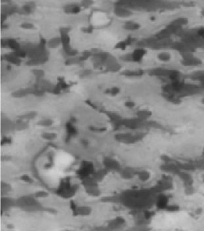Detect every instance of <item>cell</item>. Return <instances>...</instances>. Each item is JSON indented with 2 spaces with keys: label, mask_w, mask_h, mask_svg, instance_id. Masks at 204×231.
<instances>
[{
  "label": "cell",
  "mask_w": 204,
  "mask_h": 231,
  "mask_svg": "<svg viewBox=\"0 0 204 231\" xmlns=\"http://www.w3.org/2000/svg\"><path fill=\"white\" fill-rule=\"evenodd\" d=\"M192 219L188 213L180 209H161L151 217L150 231H189Z\"/></svg>",
  "instance_id": "obj_1"
},
{
  "label": "cell",
  "mask_w": 204,
  "mask_h": 231,
  "mask_svg": "<svg viewBox=\"0 0 204 231\" xmlns=\"http://www.w3.org/2000/svg\"><path fill=\"white\" fill-rule=\"evenodd\" d=\"M74 162L72 156L66 152H57L53 158V165L62 171L68 169Z\"/></svg>",
  "instance_id": "obj_2"
},
{
  "label": "cell",
  "mask_w": 204,
  "mask_h": 231,
  "mask_svg": "<svg viewBox=\"0 0 204 231\" xmlns=\"http://www.w3.org/2000/svg\"><path fill=\"white\" fill-rule=\"evenodd\" d=\"M45 177L51 182L57 183L66 177V172L55 166L52 165L47 169L44 173Z\"/></svg>",
  "instance_id": "obj_3"
},
{
  "label": "cell",
  "mask_w": 204,
  "mask_h": 231,
  "mask_svg": "<svg viewBox=\"0 0 204 231\" xmlns=\"http://www.w3.org/2000/svg\"><path fill=\"white\" fill-rule=\"evenodd\" d=\"M117 14L120 15L121 16H127L128 15H129V10H127L125 9H117Z\"/></svg>",
  "instance_id": "obj_8"
},
{
  "label": "cell",
  "mask_w": 204,
  "mask_h": 231,
  "mask_svg": "<svg viewBox=\"0 0 204 231\" xmlns=\"http://www.w3.org/2000/svg\"><path fill=\"white\" fill-rule=\"evenodd\" d=\"M144 54V50L142 49H137L133 54V59L135 61H139L141 59H142L143 55Z\"/></svg>",
  "instance_id": "obj_6"
},
{
  "label": "cell",
  "mask_w": 204,
  "mask_h": 231,
  "mask_svg": "<svg viewBox=\"0 0 204 231\" xmlns=\"http://www.w3.org/2000/svg\"><path fill=\"white\" fill-rule=\"evenodd\" d=\"M184 57V63L185 65H189V66H193V65H197L198 64H200V61L199 59H197L196 57H194L192 54H189L188 53H185Z\"/></svg>",
  "instance_id": "obj_4"
},
{
  "label": "cell",
  "mask_w": 204,
  "mask_h": 231,
  "mask_svg": "<svg viewBox=\"0 0 204 231\" xmlns=\"http://www.w3.org/2000/svg\"><path fill=\"white\" fill-rule=\"evenodd\" d=\"M125 27L128 29V30H136V29L138 28L139 26L138 25L136 24V23H134V22H129L127 23V24L125 25Z\"/></svg>",
  "instance_id": "obj_7"
},
{
  "label": "cell",
  "mask_w": 204,
  "mask_h": 231,
  "mask_svg": "<svg viewBox=\"0 0 204 231\" xmlns=\"http://www.w3.org/2000/svg\"><path fill=\"white\" fill-rule=\"evenodd\" d=\"M158 59L162 62H167L171 59V55L167 52H161L158 55Z\"/></svg>",
  "instance_id": "obj_5"
}]
</instances>
